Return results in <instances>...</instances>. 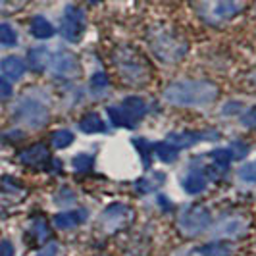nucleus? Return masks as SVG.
<instances>
[{"mask_svg": "<svg viewBox=\"0 0 256 256\" xmlns=\"http://www.w3.org/2000/svg\"><path fill=\"white\" fill-rule=\"evenodd\" d=\"M164 98L176 106H208L218 98V87L210 81H176L166 87Z\"/></svg>", "mask_w": 256, "mask_h": 256, "instance_id": "1", "label": "nucleus"}, {"mask_svg": "<svg viewBox=\"0 0 256 256\" xmlns=\"http://www.w3.org/2000/svg\"><path fill=\"white\" fill-rule=\"evenodd\" d=\"M116 68L129 85H142L150 77V66L135 48H120L116 52Z\"/></svg>", "mask_w": 256, "mask_h": 256, "instance_id": "2", "label": "nucleus"}, {"mask_svg": "<svg viewBox=\"0 0 256 256\" xmlns=\"http://www.w3.org/2000/svg\"><path fill=\"white\" fill-rule=\"evenodd\" d=\"M246 0H194V8L206 24L220 26L241 14Z\"/></svg>", "mask_w": 256, "mask_h": 256, "instance_id": "3", "label": "nucleus"}, {"mask_svg": "<svg viewBox=\"0 0 256 256\" xmlns=\"http://www.w3.org/2000/svg\"><path fill=\"white\" fill-rule=\"evenodd\" d=\"M108 114L112 118L114 126L120 128H133L141 122L146 114V104L139 96H128L120 106L108 108Z\"/></svg>", "mask_w": 256, "mask_h": 256, "instance_id": "4", "label": "nucleus"}, {"mask_svg": "<svg viewBox=\"0 0 256 256\" xmlns=\"http://www.w3.org/2000/svg\"><path fill=\"white\" fill-rule=\"evenodd\" d=\"M210 222H212V218H210V212L206 210L204 206L196 204V206L187 208V210L181 214L180 230L183 231L185 235L194 237V235H198V233H202V231L208 230Z\"/></svg>", "mask_w": 256, "mask_h": 256, "instance_id": "5", "label": "nucleus"}, {"mask_svg": "<svg viewBox=\"0 0 256 256\" xmlns=\"http://www.w3.org/2000/svg\"><path fill=\"white\" fill-rule=\"evenodd\" d=\"M152 48L158 54V58L164 60V62H178L185 54V44L181 42L180 38L172 37L168 33H162L160 37L154 38Z\"/></svg>", "mask_w": 256, "mask_h": 256, "instance_id": "6", "label": "nucleus"}, {"mask_svg": "<svg viewBox=\"0 0 256 256\" xmlns=\"http://www.w3.org/2000/svg\"><path fill=\"white\" fill-rule=\"evenodd\" d=\"M85 33V14L76 6H68L62 20V35L72 42H77Z\"/></svg>", "mask_w": 256, "mask_h": 256, "instance_id": "7", "label": "nucleus"}, {"mask_svg": "<svg viewBox=\"0 0 256 256\" xmlns=\"http://www.w3.org/2000/svg\"><path fill=\"white\" fill-rule=\"evenodd\" d=\"M18 120H22L27 126L38 128L48 120V110L37 100H24L22 106L18 108Z\"/></svg>", "mask_w": 256, "mask_h": 256, "instance_id": "8", "label": "nucleus"}, {"mask_svg": "<svg viewBox=\"0 0 256 256\" xmlns=\"http://www.w3.org/2000/svg\"><path fill=\"white\" fill-rule=\"evenodd\" d=\"M133 218L135 214L131 208H128L126 204H112L104 210V214L100 216V224H104L108 230H120V228H126Z\"/></svg>", "mask_w": 256, "mask_h": 256, "instance_id": "9", "label": "nucleus"}, {"mask_svg": "<svg viewBox=\"0 0 256 256\" xmlns=\"http://www.w3.org/2000/svg\"><path fill=\"white\" fill-rule=\"evenodd\" d=\"M231 160H233V158H231L230 148H218V150L210 152V166L206 168V174H208L212 180H220V178L228 172Z\"/></svg>", "mask_w": 256, "mask_h": 256, "instance_id": "10", "label": "nucleus"}, {"mask_svg": "<svg viewBox=\"0 0 256 256\" xmlns=\"http://www.w3.org/2000/svg\"><path fill=\"white\" fill-rule=\"evenodd\" d=\"M48 66H50L52 72H54L56 76H62V77H70L77 72L76 58H74L72 54H68V52H58V54H54L50 58V64Z\"/></svg>", "mask_w": 256, "mask_h": 256, "instance_id": "11", "label": "nucleus"}, {"mask_svg": "<svg viewBox=\"0 0 256 256\" xmlns=\"http://www.w3.org/2000/svg\"><path fill=\"white\" fill-rule=\"evenodd\" d=\"M87 220V212L85 210H70V212H60L54 216V226L60 230H70V228H77Z\"/></svg>", "mask_w": 256, "mask_h": 256, "instance_id": "12", "label": "nucleus"}, {"mask_svg": "<svg viewBox=\"0 0 256 256\" xmlns=\"http://www.w3.org/2000/svg\"><path fill=\"white\" fill-rule=\"evenodd\" d=\"M20 160L27 166H40L48 160V148L44 144H33L20 154Z\"/></svg>", "mask_w": 256, "mask_h": 256, "instance_id": "13", "label": "nucleus"}, {"mask_svg": "<svg viewBox=\"0 0 256 256\" xmlns=\"http://www.w3.org/2000/svg\"><path fill=\"white\" fill-rule=\"evenodd\" d=\"M244 231V220L243 218H226L218 224L214 230L216 237H237Z\"/></svg>", "mask_w": 256, "mask_h": 256, "instance_id": "14", "label": "nucleus"}, {"mask_svg": "<svg viewBox=\"0 0 256 256\" xmlns=\"http://www.w3.org/2000/svg\"><path fill=\"white\" fill-rule=\"evenodd\" d=\"M0 70L4 72V76H8L10 79H20V77L26 74V64L18 56H8V58L2 60Z\"/></svg>", "mask_w": 256, "mask_h": 256, "instance_id": "15", "label": "nucleus"}, {"mask_svg": "<svg viewBox=\"0 0 256 256\" xmlns=\"http://www.w3.org/2000/svg\"><path fill=\"white\" fill-rule=\"evenodd\" d=\"M183 189L189 194H198L206 189V176L200 172H191L183 180Z\"/></svg>", "mask_w": 256, "mask_h": 256, "instance_id": "16", "label": "nucleus"}, {"mask_svg": "<svg viewBox=\"0 0 256 256\" xmlns=\"http://www.w3.org/2000/svg\"><path fill=\"white\" fill-rule=\"evenodd\" d=\"M50 54L46 48H31L29 50V68L33 70V72H42L46 66L50 64Z\"/></svg>", "mask_w": 256, "mask_h": 256, "instance_id": "17", "label": "nucleus"}, {"mask_svg": "<svg viewBox=\"0 0 256 256\" xmlns=\"http://www.w3.org/2000/svg\"><path fill=\"white\" fill-rule=\"evenodd\" d=\"M206 137L208 135H198V133H172L168 142H172L176 148H187V146H191L196 141L206 139Z\"/></svg>", "mask_w": 256, "mask_h": 256, "instance_id": "18", "label": "nucleus"}, {"mask_svg": "<svg viewBox=\"0 0 256 256\" xmlns=\"http://www.w3.org/2000/svg\"><path fill=\"white\" fill-rule=\"evenodd\" d=\"M79 129H81L83 133L92 135V133H102L104 129H106V126H104L102 118L98 114H87L79 122Z\"/></svg>", "mask_w": 256, "mask_h": 256, "instance_id": "19", "label": "nucleus"}, {"mask_svg": "<svg viewBox=\"0 0 256 256\" xmlns=\"http://www.w3.org/2000/svg\"><path fill=\"white\" fill-rule=\"evenodd\" d=\"M31 33L35 35L37 38H50L54 35V27L48 20L44 18H35L31 22Z\"/></svg>", "mask_w": 256, "mask_h": 256, "instance_id": "20", "label": "nucleus"}, {"mask_svg": "<svg viewBox=\"0 0 256 256\" xmlns=\"http://www.w3.org/2000/svg\"><path fill=\"white\" fill-rule=\"evenodd\" d=\"M154 150L162 162H174L178 158V148L172 142H158V144H154Z\"/></svg>", "mask_w": 256, "mask_h": 256, "instance_id": "21", "label": "nucleus"}, {"mask_svg": "<svg viewBox=\"0 0 256 256\" xmlns=\"http://www.w3.org/2000/svg\"><path fill=\"white\" fill-rule=\"evenodd\" d=\"M202 252L206 256H230L233 252V246L230 243H226V241H216V243L204 246Z\"/></svg>", "mask_w": 256, "mask_h": 256, "instance_id": "22", "label": "nucleus"}, {"mask_svg": "<svg viewBox=\"0 0 256 256\" xmlns=\"http://www.w3.org/2000/svg\"><path fill=\"white\" fill-rule=\"evenodd\" d=\"M74 133L72 131H68V129H60V131H54V135H52V146L54 148H66V146H70L72 142H74Z\"/></svg>", "mask_w": 256, "mask_h": 256, "instance_id": "23", "label": "nucleus"}, {"mask_svg": "<svg viewBox=\"0 0 256 256\" xmlns=\"http://www.w3.org/2000/svg\"><path fill=\"white\" fill-rule=\"evenodd\" d=\"M90 90L92 92H104V90L108 89V77H106V74H102V72H96L94 76L90 77Z\"/></svg>", "mask_w": 256, "mask_h": 256, "instance_id": "24", "label": "nucleus"}, {"mask_svg": "<svg viewBox=\"0 0 256 256\" xmlns=\"http://www.w3.org/2000/svg\"><path fill=\"white\" fill-rule=\"evenodd\" d=\"M16 40H18V37H16V31H14L10 26L2 24V26H0V44L12 46V44H16Z\"/></svg>", "mask_w": 256, "mask_h": 256, "instance_id": "25", "label": "nucleus"}, {"mask_svg": "<svg viewBox=\"0 0 256 256\" xmlns=\"http://www.w3.org/2000/svg\"><path fill=\"white\" fill-rule=\"evenodd\" d=\"M239 178L246 183H256V166L254 164H244L239 170Z\"/></svg>", "mask_w": 256, "mask_h": 256, "instance_id": "26", "label": "nucleus"}, {"mask_svg": "<svg viewBox=\"0 0 256 256\" xmlns=\"http://www.w3.org/2000/svg\"><path fill=\"white\" fill-rule=\"evenodd\" d=\"M90 166H92V156H87V154H77L76 158H74V168H76V170L85 172V170H90Z\"/></svg>", "mask_w": 256, "mask_h": 256, "instance_id": "27", "label": "nucleus"}, {"mask_svg": "<svg viewBox=\"0 0 256 256\" xmlns=\"http://www.w3.org/2000/svg\"><path fill=\"white\" fill-rule=\"evenodd\" d=\"M230 152H231V158H233V160H241V158H244L246 152H248V146H246L244 142H233L230 148Z\"/></svg>", "mask_w": 256, "mask_h": 256, "instance_id": "28", "label": "nucleus"}, {"mask_svg": "<svg viewBox=\"0 0 256 256\" xmlns=\"http://www.w3.org/2000/svg\"><path fill=\"white\" fill-rule=\"evenodd\" d=\"M33 230H35V235H37L38 241H44L48 237V230H46V222L44 220H37L35 226H33Z\"/></svg>", "mask_w": 256, "mask_h": 256, "instance_id": "29", "label": "nucleus"}, {"mask_svg": "<svg viewBox=\"0 0 256 256\" xmlns=\"http://www.w3.org/2000/svg\"><path fill=\"white\" fill-rule=\"evenodd\" d=\"M10 96H12V85L4 77H0V100H8Z\"/></svg>", "mask_w": 256, "mask_h": 256, "instance_id": "30", "label": "nucleus"}, {"mask_svg": "<svg viewBox=\"0 0 256 256\" xmlns=\"http://www.w3.org/2000/svg\"><path fill=\"white\" fill-rule=\"evenodd\" d=\"M243 124L246 126V128L256 129V106L254 108H250V110L243 116Z\"/></svg>", "mask_w": 256, "mask_h": 256, "instance_id": "31", "label": "nucleus"}, {"mask_svg": "<svg viewBox=\"0 0 256 256\" xmlns=\"http://www.w3.org/2000/svg\"><path fill=\"white\" fill-rule=\"evenodd\" d=\"M0 256H14V244L10 241H0Z\"/></svg>", "mask_w": 256, "mask_h": 256, "instance_id": "32", "label": "nucleus"}, {"mask_svg": "<svg viewBox=\"0 0 256 256\" xmlns=\"http://www.w3.org/2000/svg\"><path fill=\"white\" fill-rule=\"evenodd\" d=\"M56 252H58V246H56V244H46V246L38 252V256H56Z\"/></svg>", "mask_w": 256, "mask_h": 256, "instance_id": "33", "label": "nucleus"}, {"mask_svg": "<svg viewBox=\"0 0 256 256\" xmlns=\"http://www.w3.org/2000/svg\"><path fill=\"white\" fill-rule=\"evenodd\" d=\"M89 2H100V0H89Z\"/></svg>", "mask_w": 256, "mask_h": 256, "instance_id": "34", "label": "nucleus"}]
</instances>
